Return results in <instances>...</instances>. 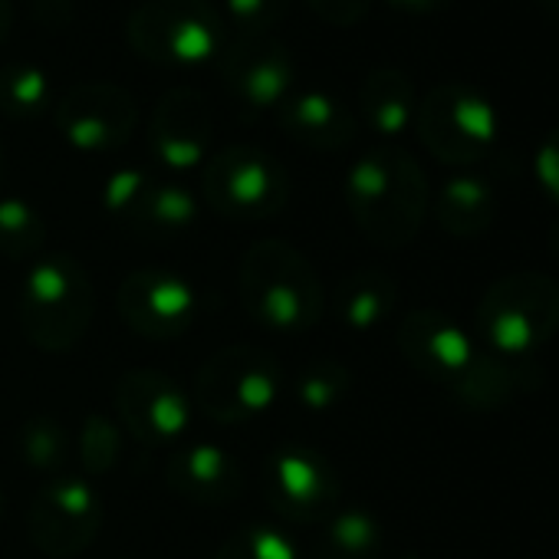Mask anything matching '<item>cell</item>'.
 <instances>
[{
	"label": "cell",
	"mask_w": 559,
	"mask_h": 559,
	"mask_svg": "<svg viewBox=\"0 0 559 559\" xmlns=\"http://www.w3.org/2000/svg\"><path fill=\"white\" fill-rule=\"evenodd\" d=\"M240 304L247 317L276 333L313 330L323 317V280L310 257L280 240H257L240 260Z\"/></svg>",
	"instance_id": "1"
},
{
	"label": "cell",
	"mask_w": 559,
	"mask_h": 559,
	"mask_svg": "<svg viewBox=\"0 0 559 559\" xmlns=\"http://www.w3.org/2000/svg\"><path fill=\"white\" fill-rule=\"evenodd\" d=\"M346 201L359 230L379 247H405L428 214V178L402 148L362 155L346 178Z\"/></svg>",
	"instance_id": "2"
},
{
	"label": "cell",
	"mask_w": 559,
	"mask_h": 559,
	"mask_svg": "<svg viewBox=\"0 0 559 559\" xmlns=\"http://www.w3.org/2000/svg\"><path fill=\"white\" fill-rule=\"evenodd\" d=\"M96 317V287L86 266L70 253L37 260L24 276L21 323L27 340L44 353L76 349Z\"/></svg>",
	"instance_id": "3"
},
{
	"label": "cell",
	"mask_w": 559,
	"mask_h": 559,
	"mask_svg": "<svg viewBox=\"0 0 559 559\" xmlns=\"http://www.w3.org/2000/svg\"><path fill=\"white\" fill-rule=\"evenodd\" d=\"M284 392V366L257 346H227L214 353L194 376L191 402L207 421L224 428L253 425Z\"/></svg>",
	"instance_id": "4"
},
{
	"label": "cell",
	"mask_w": 559,
	"mask_h": 559,
	"mask_svg": "<svg viewBox=\"0 0 559 559\" xmlns=\"http://www.w3.org/2000/svg\"><path fill=\"white\" fill-rule=\"evenodd\" d=\"M477 330L500 353H530L549 343L559 330V284L539 270L497 280L477 304Z\"/></svg>",
	"instance_id": "5"
},
{
	"label": "cell",
	"mask_w": 559,
	"mask_h": 559,
	"mask_svg": "<svg viewBox=\"0 0 559 559\" xmlns=\"http://www.w3.org/2000/svg\"><path fill=\"white\" fill-rule=\"evenodd\" d=\"M418 139L444 165H474L497 142V112L471 86H435L415 109Z\"/></svg>",
	"instance_id": "6"
},
{
	"label": "cell",
	"mask_w": 559,
	"mask_h": 559,
	"mask_svg": "<svg viewBox=\"0 0 559 559\" xmlns=\"http://www.w3.org/2000/svg\"><path fill=\"white\" fill-rule=\"evenodd\" d=\"M204 198L224 217L260 221L280 214L290 198V181L273 155L250 145H230L207 162Z\"/></svg>",
	"instance_id": "7"
},
{
	"label": "cell",
	"mask_w": 559,
	"mask_h": 559,
	"mask_svg": "<svg viewBox=\"0 0 559 559\" xmlns=\"http://www.w3.org/2000/svg\"><path fill=\"white\" fill-rule=\"evenodd\" d=\"M27 526L37 549L53 559H70L99 536L103 497L86 477H50L31 503Z\"/></svg>",
	"instance_id": "8"
},
{
	"label": "cell",
	"mask_w": 559,
	"mask_h": 559,
	"mask_svg": "<svg viewBox=\"0 0 559 559\" xmlns=\"http://www.w3.org/2000/svg\"><path fill=\"white\" fill-rule=\"evenodd\" d=\"M340 474L313 448H276L263 464V493L287 523H320L336 513Z\"/></svg>",
	"instance_id": "9"
},
{
	"label": "cell",
	"mask_w": 559,
	"mask_h": 559,
	"mask_svg": "<svg viewBox=\"0 0 559 559\" xmlns=\"http://www.w3.org/2000/svg\"><path fill=\"white\" fill-rule=\"evenodd\" d=\"M116 307L126 326L142 340L171 343L191 330L198 294L191 287V280H185L168 266H142L122 280Z\"/></svg>",
	"instance_id": "10"
},
{
	"label": "cell",
	"mask_w": 559,
	"mask_h": 559,
	"mask_svg": "<svg viewBox=\"0 0 559 559\" xmlns=\"http://www.w3.org/2000/svg\"><path fill=\"white\" fill-rule=\"evenodd\" d=\"M191 405L188 392L158 369H132L116 385V412L122 425L148 448L185 438Z\"/></svg>",
	"instance_id": "11"
},
{
	"label": "cell",
	"mask_w": 559,
	"mask_h": 559,
	"mask_svg": "<svg viewBox=\"0 0 559 559\" xmlns=\"http://www.w3.org/2000/svg\"><path fill=\"white\" fill-rule=\"evenodd\" d=\"M135 44L155 60L201 63L217 50L214 14L194 0H158L132 21Z\"/></svg>",
	"instance_id": "12"
},
{
	"label": "cell",
	"mask_w": 559,
	"mask_h": 559,
	"mask_svg": "<svg viewBox=\"0 0 559 559\" xmlns=\"http://www.w3.org/2000/svg\"><path fill=\"white\" fill-rule=\"evenodd\" d=\"M57 126L80 152H112L135 126V103L116 86H80L57 106Z\"/></svg>",
	"instance_id": "13"
},
{
	"label": "cell",
	"mask_w": 559,
	"mask_h": 559,
	"mask_svg": "<svg viewBox=\"0 0 559 559\" xmlns=\"http://www.w3.org/2000/svg\"><path fill=\"white\" fill-rule=\"evenodd\" d=\"M165 484L198 507H227L243 490V467L217 444H181L165 461Z\"/></svg>",
	"instance_id": "14"
},
{
	"label": "cell",
	"mask_w": 559,
	"mask_h": 559,
	"mask_svg": "<svg viewBox=\"0 0 559 559\" xmlns=\"http://www.w3.org/2000/svg\"><path fill=\"white\" fill-rule=\"evenodd\" d=\"M399 349L412 369H418L425 379H435L444 385L461 379L477 353L471 346V340L464 336V330L435 310H418L402 320Z\"/></svg>",
	"instance_id": "15"
},
{
	"label": "cell",
	"mask_w": 559,
	"mask_h": 559,
	"mask_svg": "<svg viewBox=\"0 0 559 559\" xmlns=\"http://www.w3.org/2000/svg\"><path fill=\"white\" fill-rule=\"evenodd\" d=\"M152 148L168 168H194L211 148V116L194 93H171L152 126Z\"/></svg>",
	"instance_id": "16"
},
{
	"label": "cell",
	"mask_w": 559,
	"mask_h": 559,
	"mask_svg": "<svg viewBox=\"0 0 559 559\" xmlns=\"http://www.w3.org/2000/svg\"><path fill=\"white\" fill-rule=\"evenodd\" d=\"M284 126L297 142L323 152H336L356 139V122L349 109L326 93H304L290 99L284 109Z\"/></svg>",
	"instance_id": "17"
},
{
	"label": "cell",
	"mask_w": 559,
	"mask_h": 559,
	"mask_svg": "<svg viewBox=\"0 0 559 559\" xmlns=\"http://www.w3.org/2000/svg\"><path fill=\"white\" fill-rule=\"evenodd\" d=\"M194 217H198V204L188 188L171 185V181L168 185L148 181L119 221H126L135 234L148 240H162V237H175L188 230Z\"/></svg>",
	"instance_id": "18"
},
{
	"label": "cell",
	"mask_w": 559,
	"mask_h": 559,
	"mask_svg": "<svg viewBox=\"0 0 559 559\" xmlns=\"http://www.w3.org/2000/svg\"><path fill=\"white\" fill-rule=\"evenodd\" d=\"M395 304L399 284L376 266L353 270L336 287V313L349 330H376L392 317Z\"/></svg>",
	"instance_id": "19"
},
{
	"label": "cell",
	"mask_w": 559,
	"mask_h": 559,
	"mask_svg": "<svg viewBox=\"0 0 559 559\" xmlns=\"http://www.w3.org/2000/svg\"><path fill=\"white\" fill-rule=\"evenodd\" d=\"M435 217L444 234L451 237H477L497 217V191L490 181L477 175L451 178L435 204Z\"/></svg>",
	"instance_id": "20"
},
{
	"label": "cell",
	"mask_w": 559,
	"mask_h": 559,
	"mask_svg": "<svg viewBox=\"0 0 559 559\" xmlns=\"http://www.w3.org/2000/svg\"><path fill=\"white\" fill-rule=\"evenodd\" d=\"M382 530L369 510L349 507L326 516L310 559H379Z\"/></svg>",
	"instance_id": "21"
},
{
	"label": "cell",
	"mask_w": 559,
	"mask_h": 559,
	"mask_svg": "<svg viewBox=\"0 0 559 559\" xmlns=\"http://www.w3.org/2000/svg\"><path fill=\"white\" fill-rule=\"evenodd\" d=\"M362 116L382 135H399L415 116V86L402 70H376L362 86Z\"/></svg>",
	"instance_id": "22"
},
{
	"label": "cell",
	"mask_w": 559,
	"mask_h": 559,
	"mask_svg": "<svg viewBox=\"0 0 559 559\" xmlns=\"http://www.w3.org/2000/svg\"><path fill=\"white\" fill-rule=\"evenodd\" d=\"M230 86L250 106H273L294 86V63L280 47H270L260 57H250L230 67Z\"/></svg>",
	"instance_id": "23"
},
{
	"label": "cell",
	"mask_w": 559,
	"mask_h": 559,
	"mask_svg": "<svg viewBox=\"0 0 559 559\" xmlns=\"http://www.w3.org/2000/svg\"><path fill=\"white\" fill-rule=\"evenodd\" d=\"M520 372L523 369H513V366L500 362L497 356L474 353L464 376L454 379L448 389L471 408H497V405L510 402L513 392H520Z\"/></svg>",
	"instance_id": "24"
},
{
	"label": "cell",
	"mask_w": 559,
	"mask_h": 559,
	"mask_svg": "<svg viewBox=\"0 0 559 559\" xmlns=\"http://www.w3.org/2000/svg\"><path fill=\"white\" fill-rule=\"evenodd\" d=\"M47 243V224L34 204L24 198L0 201V257L8 260H31Z\"/></svg>",
	"instance_id": "25"
},
{
	"label": "cell",
	"mask_w": 559,
	"mask_h": 559,
	"mask_svg": "<svg viewBox=\"0 0 559 559\" xmlns=\"http://www.w3.org/2000/svg\"><path fill=\"white\" fill-rule=\"evenodd\" d=\"M349 369L333 359H317L304 366L294 379V395L307 412H326L340 405L349 392Z\"/></svg>",
	"instance_id": "26"
},
{
	"label": "cell",
	"mask_w": 559,
	"mask_h": 559,
	"mask_svg": "<svg viewBox=\"0 0 559 559\" xmlns=\"http://www.w3.org/2000/svg\"><path fill=\"white\" fill-rule=\"evenodd\" d=\"M214 559H300V552L280 526L247 523L217 546Z\"/></svg>",
	"instance_id": "27"
},
{
	"label": "cell",
	"mask_w": 559,
	"mask_h": 559,
	"mask_svg": "<svg viewBox=\"0 0 559 559\" xmlns=\"http://www.w3.org/2000/svg\"><path fill=\"white\" fill-rule=\"evenodd\" d=\"M21 451H24V461L31 467H37L40 474H57L67 464L70 441H67V431L57 418L40 415V418H31L24 425Z\"/></svg>",
	"instance_id": "28"
},
{
	"label": "cell",
	"mask_w": 559,
	"mask_h": 559,
	"mask_svg": "<svg viewBox=\"0 0 559 559\" xmlns=\"http://www.w3.org/2000/svg\"><path fill=\"white\" fill-rule=\"evenodd\" d=\"M50 99V80L37 67H8L0 70V106L11 116H34Z\"/></svg>",
	"instance_id": "29"
},
{
	"label": "cell",
	"mask_w": 559,
	"mask_h": 559,
	"mask_svg": "<svg viewBox=\"0 0 559 559\" xmlns=\"http://www.w3.org/2000/svg\"><path fill=\"white\" fill-rule=\"evenodd\" d=\"M122 457V438L119 428L106 418V415H90L80 435V461L86 467V474L103 477L109 474Z\"/></svg>",
	"instance_id": "30"
},
{
	"label": "cell",
	"mask_w": 559,
	"mask_h": 559,
	"mask_svg": "<svg viewBox=\"0 0 559 559\" xmlns=\"http://www.w3.org/2000/svg\"><path fill=\"white\" fill-rule=\"evenodd\" d=\"M148 185V178L142 175V171H119V175H112L109 181H106V194H103V201H106V211L112 214V217H122L126 211H129V204L139 198V191Z\"/></svg>",
	"instance_id": "31"
},
{
	"label": "cell",
	"mask_w": 559,
	"mask_h": 559,
	"mask_svg": "<svg viewBox=\"0 0 559 559\" xmlns=\"http://www.w3.org/2000/svg\"><path fill=\"white\" fill-rule=\"evenodd\" d=\"M536 178H539L543 191L559 204V126L543 139V145L536 152Z\"/></svg>",
	"instance_id": "32"
},
{
	"label": "cell",
	"mask_w": 559,
	"mask_h": 559,
	"mask_svg": "<svg viewBox=\"0 0 559 559\" xmlns=\"http://www.w3.org/2000/svg\"><path fill=\"white\" fill-rule=\"evenodd\" d=\"M280 8H284V0H230L234 17L250 27H266L270 21H276Z\"/></svg>",
	"instance_id": "33"
},
{
	"label": "cell",
	"mask_w": 559,
	"mask_h": 559,
	"mask_svg": "<svg viewBox=\"0 0 559 559\" xmlns=\"http://www.w3.org/2000/svg\"><path fill=\"white\" fill-rule=\"evenodd\" d=\"M313 8L336 24H356L366 17L369 11V0H313Z\"/></svg>",
	"instance_id": "34"
},
{
	"label": "cell",
	"mask_w": 559,
	"mask_h": 559,
	"mask_svg": "<svg viewBox=\"0 0 559 559\" xmlns=\"http://www.w3.org/2000/svg\"><path fill=\"white\" fill-rule=\"evenodd\" d=\"M389 4L408 14H438V11H448L454 0H389Z\"/></svg>",
	"instance_id": "35"
},
{
	"label": "cell",
	"mask_w": 559,
	"mask_h": 559,
	"mask_svg": "<svg viewBox=\"0 0 559 559\" xmlns=\"http://www.w3.org/2000/svg\"><path fill=\"white\" fill-rule=\"evenodd\" d=\"M536 4H539L549 17H556V21H559V0H536Z\"/></svg>",
	"instance_id": "36"
},
{
	"label": "cell",
	"mask_w": 559,
	"mask_h": 559,
	"mask_svg": "<svg viewBox=\"0 0 559 559\" xmlns=\"http://www.w3.org/2000/svg\"><path fill=\"white\" fill-rule=\"evenodd\" d=\"M549 250H552V257H559V221L549 230Z\"/></svg>",
	"instance_id": "37"
},
{
	"label": "cell",
	"mask_w": 559,
	"mask_h": 559,
	"mask_svg": "<svg viewBox=\"0 0 559 559\" xmlns=\"http://www.w3.org/2000/svg\"><path fill=\"white\" fill-rule=\"evenodd\" d=\"M0 21H8V8H4V0H0Z\"/></svg>",
	"instance_id": "38"
},
{
	"label": "cell",
	"mask_w": 559,
	"mask_h": 559,
	"mask_svg": "<svg viewBox=\"0 0 559 559\" xmlns=\"http://www.w3.org/2000/svg\"><path fill=\"white\" fill-rule=\"evenodd\" d=\"M0 178H4V148H0Z\"/></svg>",
	"instance_id": "39"
},
{
	"label": "cell",
	"mask_w": 559,
	"mask_h": 559,
	"mask_svg": "<svg viewBox=\"0 0 559 559\" xmlns=\"http://www.w3.org/2000/svg\"><path fill=\"white\" fill-rule=\"evenodd\" d=\"M0 516H4V490H0Z\"/></svg>",
	"instance_id": "40"
}]
</instances>
